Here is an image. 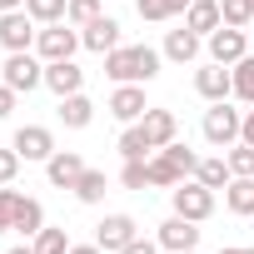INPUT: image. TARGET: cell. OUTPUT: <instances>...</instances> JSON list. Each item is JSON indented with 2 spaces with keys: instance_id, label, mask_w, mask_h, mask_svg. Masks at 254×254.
I'll list each match as a JSON object with an SVG mask.
<instances>
[{
  "instance_id": "obj_1",
  "label": "cell",
  "mask_w": 254,
  "mask_h": 254,
  "mask_svg": "<svg viewBox=\"0 0 254 254\" xmlns=\"http://www.w3.org/2000/svg\"><path fill=\"white\" fill-rule=\"evenodd\" d=\"M160 60H165V50H155V45H115L105 55V75L115 85H150L160 75Z\"/></svg>"
},
{
  "instance_id": "obj_2",
  "label": "cell",
  "mask_w": 254,
  "mask_h": 254,
  "mask_svg": "<svg viewBox=\"0 0 254 254\" xmlns=\"http://www.w3.org/2000/svg\"><path fill=\"white\" fill-rule=\"evenodd\" d=\"M239 130H244V110H234L229 100H214V105L204 110V120H199V135H204L214 150L239 145Z\"/></svg>"
},
{
  "instance_id": "obj_3",
  "label": "cell",
  "mask_w": 254,
  "mask_h": 254,
  "mask_svg": "<svg viewBox=\"0 0 254 254\" xmlns=\"http://www.w3.org/2000/svg\"><path fill=\"white\" fill-rule=\"evenodd\" d=\"M0 80H5L15 95H30V90L45 85V60H40L35 50H10L5 65H0Z\"/></svg>"
},
{
  "instance_id": "obj_4",
  "label": "cell",
  "mask_w": 254,
  "mask_h": 254,
  "mask_svg": "<svg viewBox=\"0 0 254 254\" xmlns=\"http://www.w3.org/2000/svg\"><path fill=\"white\" fill-rule=\"evenodd\" d=\"M170 204H175V214H185V219L204 224V219L214 214V190H209V185H199V180L190 175V180H180V185L170 190Z\"/></svg>"
},
{
  "instance_id": "obj_5",
  "label": "cell",
  "mask_w": 254,
  "mask_h": 254,
  "mask_svg": "<svg viewBox=\"0 0 254 254\" xmlns=\"http://www.w3.org/2000/svg\"><path fill=\"white\" fill-rule=\"evenodd\" d=\"M75 50H80V30L70 20L40 25V35H35V55L40 60H75Z\"/></svg>"
},
{
  "instance_id": "obj_6",
  "label": "cell",
  "mask_w": 254,
  "mask_h": 254,
  "mask_svg": "<svg viewBox=\"0 0 254 254\" xmlns=\"http://www.w3.org/2000/svg\"><path fill=\"white\" fill-rule=\"evenodd\" d=\"M204 45H209V60L214 65H234V60L249 55V35L239 25H219L214 35H204Z\"/></svg>"
},
{
  "instance_id": "obj_7",
  "label": "cell",
  "mask_w": 254,
  "mask_h": 254,
  "mask_svg": "<svg viewBox=\"0 0 254 254\" xmlns=\"http://www.w3.org/2000/svg\"><path fill=\"white\" fill-rule=\"evenodd\" d=\"M140 234V224H135V214H105L100 224H95V244L105 249V254H120L125 244H130Z\"/></svg>"
},
{
  "instance_id": "obj_8",
  "label": "cell",
  "mask_w": 254,
  "mask_h": 254,
  "mask_svg": "<svg viewBox=\"0 0 254 254\" xmlns=\"http://www.w3.org/2000/svg\"><path fill=\"white\" fill-rule=\"evenodd\" d=\"M35 20H30V10H5L0 15V45H5V55L10 50H35Z\"/></svg>"
},
{
  "instance_id": "obj_9",
  "label": "cell",
  "mask_w": 254,
  "mask_h": 254,
  "mask_svg": "<svg viewBox=\"0 0 254 254\" xmlns=\"http://www.w3.org/2000/svg\"><path fill=\"white\" fill-rule=\"evenodd\" d=\"M10 145L20 150V160H40V165H45V160L55 155V130H50V125H20Z\"/></svg>"
},
{
  "instance_id": "obj_10",
  "label": "cell",
  "mask_w": 254,
  "mask_h": 254,
  "mask_svg": "<svg viewBox=\"0 0 254 254\" xmlns=\"http://www.w3.org/2000/svg\"><path fill=\"white\" fill-rule=\"evenodd\" d=\"M194 90H199V100H234V75H229V65H199L194 70Z\"/></svg>"
},
{
  "instance_id": "obj_11",
  "label": "cell",
  "mask_w": 254,
  "mask_h": 254,
  "mask_svg": "<svg viewBox=\"0 0 254 254\" xmlns=\"http://www.w3.org/2000/svg\"><path fill=\"white\" fill-rule=\"evenodd\" d=\"M160 249H170V254H180V249H199V224L194 219H185V214H170L165 224H160Z\"/></svg>"
},
{
  "instance_id": "obj_12",
  "label": "cell",
  "mask_w": 254,
  "mask_h": 254,
  "mask_svg": "<svg viewBox=\"0 0 254 254\" xmlns=\"http://www.w3.org/2000/svg\"><path fill=\"white\" fill-rule=\"evenodd\" d=\"M140 130H145V140H150L155 150H165V145L180 135V120H175V110H165V105H150V110L140 115Z\"/></svg>"
},
{
  "instance_id": "obj_13",
  "label": "cell",
  "mask_w": 254,
  "mask_h": 254,
  "mask_svg": "<svg viewBox=\"0 0 254 254\" xmlns=\"http://www.w3.org/2000/svg\"><path fill=\"white\" fill-rule=\"evenodd\" d=\"M85 175V160H80V150H55L50 160H45V180L55 185V190H75V180Z\"/></svg>"
},
{
  "instance_id": "obj_14",
  "label": "cell",
  "mask_w": 254,
  "mask_h": 254,
  "mask_svg": "<svg viewBox=\"0 0 254 254\" xmlns=\"http://www.w3.org/2000/svg\"><path fill=\"white\" fill-rule=\"evenodd\" d=\"M145 110H150V105H145V85H115V95H110V115H115L120 125H140Z\"/></svg>"
},
{
  "instance_id": "obj_15",
  "label": "cell",
  "mask_w": 254,
  "mask_h": 254,
  "mask_svg": "<svg viewBox=\"0 0 254 254\" xmlns=\"http://www.w3.org/2000/svg\"><path fill=\"white\" fill-rule=\"evenodd\" d=\"M45 85L65 100V95H80L85 90V70L75 60H45Z\"/></svg>"
},
{
  "instance_id": "obj_16",
  "label": "cell",
  "mask_w": 254,
  "mask_h": 254,
  "mask_svg": "<svg viewBox=\"0 0 254 254\" xmlns=\"http://www.w3.org/2000/svg\"><path fill=\"white\" fill-rule=\"evenodd\" d=\"M80 45H85V50H95V55H110V50L120 45V20H110V15L90 20V25L80 30Z\"/></svg>"
},
{
  "instance_id": "obj_17",
  "label": "cell",
  "mask_w": 254,
  "mask_h": 254,
  "mask_svg": "<svg viewBox=\"0 0 254 254\" xmlns=\"http://www.w3.org/2000/svg\"><path fill=\"white\" fill-rule=\"evenodd\" d=\"M199 45H204V35H194L190 25H180V30L165 35V60H175V65H194V60H199Z\"/></svg>"
},
{
  "instance_id": "obj_18",
  "label": "cell",
  "mask_w": 254,
  "mask_h": 254,
  "mask_svg": "<svg viewBox=\"0 0 254 254\" xmlns=\"http://www.w3.org/2000/svg\"><path fill=\"white\" fill-rule=\"evenodd\" d=\"M224 209L239 219H254V175H234L224 185Z\"/></svg>"
},
{
  "instance_id": "obj_19",
  "label": "cell",
  "mask_w": 254,
  "mask_h": 254,
  "mask_svg": "<svg viewBox=\"0 0 254 254\" xmlns=\"http://www.w3.org/2000/svg\"><path fill=\"white\" fill-rule=\"evenodd\" d=\"M185 25L194 35H214L224 25V10H219V0H190V10H185Z\"/></svg>"
},
{
  "instance_id": "obj_20",
  "label": "cell",
  "mask_w": 254,
  "mask_h": 254,
  "mask_svg": "<svg viewBox=\"0 0 254 254\" xmlns=\"http://www.w3.org/2000/svg\"><path fill=\"white\" fill-rule=\"evenodd\" d=\"M10 229H15V234H25V239H35V234L45 229V209H40V199L20 194V204H15V219H10Z\"/></svg>"
},
{
  "instance_id": "obj_21",
  "label": "cell",
  "mask_w": 254,
  "mask_h": 254,
  "mask_svg": "<svg viewBox=\"0 0 254 254\" xmlns=\"http://www.w3.org/2000/svg\"><path fill=\"white\" fill-rule=\"evenodd\" d=\"M90 120H95V105H90V95H85V90L60 100V125H65V130H85Z\"/></svg>"
},
{
  "instance_id": "obj_22",
  "label": "cell",
  "mask_w": 254,
  "mask_h": 254,
  "mask_svg": "<svg viewBox=\"0 0 254 254\" xmlns=\"http://www.w3.org/2000/svg\"><path fill=\"white\" fill-rule=\"evenodd\" d=\"M180 180H190V175H185L165 150H155V155H150V190H175Z\"/></svg>"
},
{
  "instance_id": "obj_23",
  "label": "cell",
  "mask_w": 254,
  "mask_h": 254,
  "mask_svg": "<svg viewBox=\"0 0 254 254\" xmlns=\"http://www.w3.org/2000/svg\"><path fill=\"white\" fill-rule=\"evenodd\" d=\"M105 190H110V175L85 165V175L75 180V199H80V204H100V199H105Z\"/></svg>"
},
{
  "instance_id": "obj_24",
  "label": "cell",
  "mask_w": 254,
  "mask_h": 254,
  "mask_svg": "<svg viewBox=\"0 0 254 254\" xmlns=\"http://www.w3.org/2000/svg\"><path fill=\"white\" fill-rule=\"evenodd\" d=\"M194 180H199V185H209V190H224L234 175H229V160H224V155H209V160H199Z\"/></svg>"
},
{
  "instance_id": "obj_25",
  "label": "cell",
  "mask_w": 254,
  "mask_h": 254,
  "mask_svg": "<svg viewBox=\"0 0 254 254\" xmlns=\"http://www.w3.org/2000/svg\"><path fill=\"white\" fill-rule=\"evenodd\" d=\"M229 75H234V100H239V105H254V55L234 60Z\"/></svg>"
},
{
  "instance_id": "obj_26",
  "label": "cell",
  "mask_w": 254,
  "mask_h": 254,
  "mask_svg": "<svg viewBox=\"0 0 254 254\" xmlns=\"http://www.w3.org/2000/svg\"><path fill=\"white\" fill-rule=\"evenodd\" d=\"M120 155H125V160H150V155H155V145L145 140L140 125H125V135H120Z\"/></svg>"
},
{
  "instance_id": "obj_27",
  "label": "cell",
  "mask_w": 254,
  "mask_h": 254,
  "mask_svg": "<svg viewBox=\"0 0 254 254\" xmlns=\"http://www.w3.org/2000/svg\"><path fill=\"white\" fill-rule=\"evenodd\" d=\"M30 244H35V254H70V234H65V229H55V224H45Z\"/></svg>"
},
{
  "instance_id": "obj_28",
  "label": "cell",
  "mask_w": 254,
  "mask_h": 254,
  "mask_svg": "<svg viewBox=\"0 0 254 254\" xmlns=\"http://www.w3.org/2000/svg\"><path fill=\"white\" fill-rule=\"evenodd\" d=\"M65 5H70V0H25V10H30L35 25H55V20H65Z\"/></svg>"
},
{
  "instance_id": "obj_29",
  "label": "cell",
  "mask_w": 254,
  "mask_h": 254,
  "mask_svg": "<svg viewBox=\"0 0 254 254\" xmlns=\"http://www.w3.org/2000/svg\"><path fill=\"white\" fill-rule=\"evenodd\" d=\"M219 10H224V25H239V30L254 25V0H219Z\"/></svg>"
},
{
  "instance_id": "obj_30",
  "label": "cell",
  "mask_w": 254,
  "mask_h": 254,
  "mask_svg": "<svg viewBox=\"0 0 254 254\" xmlns=\"http://www.w3.org/2000/svg\"><path fill=\"white\" fill-rule=\"evenodd\" d=\"M120 185H125V190H150V160H125Z\"/></svg>"
},
{
  "instance_id": "obj_31",
  "label": "cell",
  "mask_w": 254,
  "mask_h": 254,
  "mask_svg": "<svg viewBox=\"0 0 254 254\" xmlns=\"http://www.w3.org/2000/svg\"><path fill=\"white\" fill-rule=\"evenodd\" d=\"M65 20H70L75 30H85L90 20H100V0H70V5H65Z\"/></svg>"
},
{
  "instance_id": "obj_32",
  "label": "cell",
  "mask_w": 254,
  "mask_h": 254,
  "mask_svg": "<svg viewBox=\"0 0 254 254\" xmlns=\"http://www.w3.org/2000/svg\"><path fill=\"white\" fill-rule=\"evenodd\" d=\"M224 160H229V175H254V145H229L224 150Z\"/></svg>"
},
{
  "instance_id": "obj_33",
  "label": "cell",
  "mask_w": 254,
  "mask_h": 254,
  "mask_svg": "<svg viewBox=\"0 0 254 254\" xmlns=\"http://www.w3.org/2000/svg\"><path fill=\"white\" fill-rule=\"evenodd\" d=\"M165 155H170V160H175L185 175H194V170H199V155H194L190 145H180V140H170V145H165Z\"/></svg>"
},
{
  "instance_id": "obj_34",
  "label": "cell",
  "mask_w": 254,
  "mask_h": 254,
  "mask_svg": "<svg viewBox=\"0 0 254 254\" xmlns=\"http://www.w3.org/2000/svg\"><path fill=\"white\" fill-rule=\"evenodd\" d=\"M15 204H20V190L0 185V234H10V219H15Z\"/></svg>"
},
{
  "instance_id": "obj_35",
  "label": "cell",
  "mask_w": 254,
  "mask_h": 254,
  "mask_svg": "<svg viewBox=\"0 0 254 254\" xmlns=\"http://www.w3.org/2000/svg\"><path fill=\"white\" fill-rule=\"evenodd\" d=\"M135 10H140V20H175L170 0H135Z\"/></svg>"
},
{
  "instance_id": "obj_36",
  "label": "cell",
  "mask_w": 254,
  "mask_h": 254,
  "mask_svg": "<svg viewBox=\"0 0 254 254\" xmlns=\"http://www.w3.org/2000/svg\"><path fill=\"white\" fill-rule=\"evenodd\" d=\"M20 165H25V160H20V150H15V145H10V150H0V185H15Z\"/></svg>"
},
{
  "instance_id": "obj_37",
  "label": "cell",
  "mask_w": 254,
  "mask_h": 254,
  "mask_svg": "<svg viewBox=\"0 0 254 254\" xmlns=\"http://www.w3.org/2000/svg\"><path fill=\"white\" fill-rule=\"evenodd\" d=\"M120 254H160V239H145V234H135L130 244H125Z\"/></svg>"
},
{
  "instance_id": "obj_38",
  "label": "cell",
  "mask_w": 254,
  "mask_h": 254,
  "mask_svg": "<svg viewBox=\"0 0 254 254\" xmlns=\"http://www.w3.org/2000/svg\"><path fill=\"white\" fill-rule=\"evenodd\" d=\"M15 100H20V95H15V90H10L5 80H0V120H5V115L15 110Z\"/></svg>"
},
{
  "instance_id": "obj_39",
  "label": "cell",
  "mask_w": 254,
  "mask_h": 254,
  "mask_svg": "<svg viewBox=\"0 0 254 254\" xmlns=\"http://www.w3.org/2000/svg\"><path fill=\"white\" fill-rule=\"evenodd\" d=\"M239 140H244V145H254V105L244 110V130H239Z\"/></svg>"
},
{
  "instance_id": "obj_40",
  "label": "cell",
  "mask_w": 254,
  "mask_h": 254,
  "mask_svg": "<svg viewBox=\"0 0 254 254\" xmlns=\"http://www.w3.org/2000/svg\"><path fill=\"white\" fill-rule=\"evenodd\" d=\"M70 254H105L100 244H70Z\"/></svg>"
},
{
  "instance_id": "obj_41",
  "label": "cell",
  "mask_w": 254,
  "mask_h": 254,
  "mask_svg": "<svg viewBox=\"0 0 254 254\" xmlns=\"http://www.w3.org/2000/svg\"><path fill=\"white\" fill-rule=\"evenodd\" d=\"M5 10H25V0H0V15Z\"/></svg>"
},
{
  "instance_id": "obj_42",
  "label": "cell",
  "mask_w": 254,
  "mask_h": 254,
  "mask_svg": "<svg viewBox=\"0 0 254 254\" xmlns=\"http://www.w3.org/2000/svg\"><path fill=\"white\" fill-rule=\"evenodd\" d=\"M5 254H35V244H15V249H5Z\"/></svg>"
},
{
  "instance_id": "obj_43",
  "label": "cell",
  "mask_w": 254,
  "mask_h": 254,
  "mask_svg": "<svg viewBox=\"0 0 254 254\" xmlns=\"http://www.w3.org/2000/svg\"><path fill=\"white\" fill-rule=\"evenodd\" d=\"M219 254H254V249H239V244H229V249H219Z\"/></svg>"
},
{
  "instance_id": "obj_44",
  "label": "cell",
  "mask_w": 254,
  "mask_h": 254,
  "mask_svg": "<svg viewBox=\"0 0 254 254\" xmlns=\"http://www.w3.org/2000/svg\"><path fill=\"white\" fill-rule=\"evenodd\" d=\"M180 254H199V249H180Z\"/></svg>"
}]
</instances>
